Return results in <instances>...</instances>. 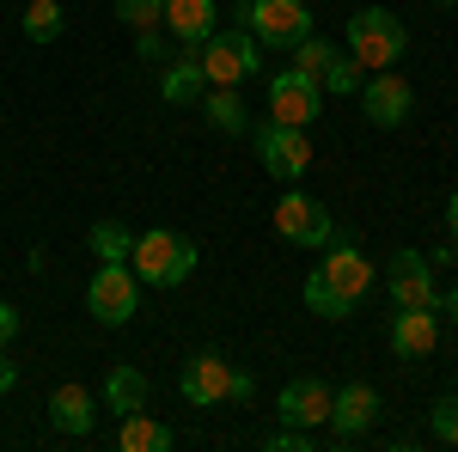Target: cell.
<instances>
[{"instance_id":"obj_1","label":"cell","mask_w":458,"mask_h":452,"mask_svg":"<svg viewBox=\"0 0 458 452\" xmlns=\"http://www.w3.org/2000/svg\"><path fill=\"white\" fill-rule=\"evenodd\" d=\"M330 257L318 263L312 276H306V312L318 318H349L354 312V300L373 287V263L360 257V244H324Z\"/></svg>"},{"instance_id":"obj_2","label":"cell","mask_w":458,"mask_h":452,"mask_svg":"<svg viewBox=\"0 0 458 452\" xmlns=\"http://www.w3.org/2000/svg\"><path fill=\"white\" fill-rule=\"evenodd\" d=\"M129 269L147 281V287H183L196 276V239L190 233H135V251H129Z\"/></svg>"},{"instance_id":"obj_3","label":"cell","mask_w":458,"mask_h":452,"mask_svg":"<svg viewBox=\"0 0 458 452\" xmlns=\"http://www.w3.org/2000/svg\"><path fill=\"white\" fill-rule=\"evenodd\" d=\"M403 49H410V31H403V19L397 13H386V6H360L349 19V55L360 62V68L386 73L403 62Z\"/></svg>"},{"instance_id":"obj_4","label":"cell","mask_w":458,"mask_h":452,"mask_svg":"<svg viewBox=\"0 0 458 452\" xmlns=\"http://www.w3.org/2000/svg\"><path fill=\"white\" fill-rule=\"evenodd\" d=\"M257 49H263V43H257L245 25H226V31L214 25V31L202 37V49H196V62H202V73H208V86H245L250 73L263 68Z\"/></svg>"},{"instance_id":"obj_5","label":"cell","mask_w":458,"mask_h":452,"mask_svg":"<svg viewBox=\"0 0 458 452\" xmlns=\"http://www.w3.org/2000/svg\"><path fill=\"white\" fill-rule=\"evenodd\" d=\"M245 31L263 43V49H293L300 37H312V13L306 0H250L245 13Z\"/></svg>"},{"instance_id":"obj_6","label":"cell","mask_w":458,"mask_h":452,"mask_svg":"<svg viewBox=\"0 0 458 452\" xmlns=\"http://www.w3.org/2000/svg\"><path fill=\"white\" fill-rule=\"evenodd\" d=\"M86 306H92V318L98 324H129V318L141 312V276L129 269V263H98V276H92V287H86Z\"/></svg>"},{"instance_id":"obj_7","label":"cell","mask_w":458,"mask_h":452,"mask_svg":"<svg viewBox=\"0 0 458 452\" xmlns=\"http://www.w3.org/2000/svg\"><path fill=\"white\" fill-rule=\"evenodd\" d=\"M257 159H263V172H276L282 183H300V172L312 166V141L300 123H263L257 129Z\"/></svg>"},{"instance_id":"obj_8","label":"cell","mask_w":458,"mask_h":452,"mask_svg":"<svg viewBox=\"0 0 458 452\" xmlns=\"http://www.w3.org/2000/svg\"><path fill=\"white\" fill-rule=\"evenodd\" d=\"M276 233L293 244H330V233H336V220H330V209L318 202V196H306V190H287L282 202H276Z\"/></svg>"},{"instance_id":"obj_9","label":"cell","mask_w":458,"mask_h":452,"mask_svg":"<svg viewBox=\"0 0 458 452\" xmlns=\"http://www.w3.org/2000/svg\"><path fill=\"white\" fill-rule=\"evenodd\" d=\"M318 110H324V86H318L312 73L282 68L269 80V116H276V123H300V129H306Z\"/></svg>"},{"instance_id":"obj_10","label":"cell","mask_w":458,"mask_h":452,"mask_svg":"<svg viewBox=\"0 0 458 452\" xmlns=\"http://www.w3.org/2000/svg\"><path fill=\"white\" fill-rule=\"evenodd\" d=\"M354 98H360V110H367V123H373V129H397V123L410 116V105H416L410 80H403L397 68H386V73H367V86H360Z\"/></svg>"},{"instance_id":"obj_11","label":"cell","mask_w":458,"mask_h":452,"mask_svg":"<svg viewBox=\"0 0 458 452\" xmlns=\"http://www.w3.org/2000/svg\"><path fill=\"white\" fill-rule=\"evenodd\" d=\"M226 385H233V361H226V354H214V348H202L196 361H183L177 391H183V404L214 410V404H226Z\"/></svg>"},{"instance_id":"obj_12","label":"cell","mask_w":458,"mask_h":452,"mask_svg":"<svg viewBox=\"0 0 458 452\" xmlns=\"http://www.w3.org/2000/svg\"><path fill=\"white\" fill-rule=\"evenodd\" d=\"M391 306H434V312H440L434 263H428L422 251H397V257H391Z\"/></svg>"},{"instance_id":"obj_13","label":"cell","mask_w":458,"mask_h":452,"mask_svg":"<svg viewBox=\"0 0 458 452\" xmlns=\"http://www.w3.org/2000/svg\"><path fill=\"white\" fill-rule=\"evenodd\" d=\"M373 422H379V391H373V385L354 380L330 397V434H336V447H343V440H360Z\"/></svg>"},{"instance_id":"obj_14","label":"cell","mask_w":458,"mask_h":452,"mask_svg":"<svg viewBox=\"0 0 458 452\" xmlns=\"http://www.w3.org/2000/svg\"><path fill=\"white\" fill-rule=\"evenodd\" d=\"M434 343H440V318H434V306H397V318H391V354L422 361V354H434Z\"/></svg>"},{"instance_id":"obj_15","label":"cell","mask_w":458,"mask_h":452,"mask_svg":"<svg viewBox=\"0 0 458 452\" xmlns=\"http://www.w3.org/2000/svg\"><path fill=\"white\" fill-rule=\"evenodd\" d=\"M330 397H336V391L324 380H287L276 410H282V422H293V428H318V422H330Z\"/></svg>"},{"instance_id":"obj_16","label":"cell","mask_w":458,"mask_h":452,"mask_svg":"<svg viewBox=\"0 0 458 452\" xmlns=\"http://www.w3.org/2000/svg\"><path fill=\"white\" fill-rule=\"evenodd\" d=\"M49 422L80 440V434L98 428V397H92L86 385H55V391H49Z\"/></svg>"},{"instance_id":"obj_17","label":"cell","mask_w":458,"mask_h":452,"mask_svg":"<svg viewBox=\"0 0 458 452\" xmlns=\"http://www.w3.org/2000/svg\"><path fill=\"white\" fill-rule=\"evenodd\" d=\"M165 31L183 49H202V37L214 31V0H165Z\"/></svg>"},{"instance_id":"obj_18","label":"cell","mask_w":458,"mask_h":452,"mask_svg":"<svg viewBox=\"0 0 458 452\" xmlns=\"http://www.w3.org/2000/svg\"><path fill=\"white\" fill-rule=\"evenodd\" d=\"M202 92H208V73L196 62V49L177 55V62H165V73H159V98H165V105H196Z\"/></svg>"},{"instance_id":"obj_19","label":"cell","mask_w":458,"mask_h":452,"mask_svg":"<svg viewBox=\"0 0 458 452\" xmlns=\"http://www.w3.org/2000/svg\"><path fill=\"white\" fill-rule=\"evenodd\" d=\"M116 447L123 452H172L177 434L165 428V422H153L147 410H135V416H123V434H116Z\"/></svg>"},{"instance_id":"obj_20","label":"cell","mask_w":458,"mask_h":452,"mask_svg":"<svg viewBox=\"0 0 458 452\" xmlns=\"http://www.w3.org/2000/svg\"><path fill=\"white\" fill-rule=\"evenodd\" d=\"M105 410H116V416H135V410H147V373H141V367H110V380H105Z\"/></svg>"},{"instance_id":"obj_21","label":"cell","mask_w":458,"mask_h":452,"mask_svg":"<svg viewBox=\"0 0 458 452\" xmlns=\"http://www.w3.org/2000/svg\"><path fill=\"white\" fill-rule=\"evenodd\" d=\"M202 110H208V123L220 135H245V98H239V86H208L202 92Z\"/></svg>"},{"instance_id":"obj_22","label":"cell","mask_w":458,"mask_h":452,"mask_svg":"<svg viewBox=\"0 0 458 452\" xmlns=\"http://www.w3.org/2000/svg\"><path fill=\"white\" fill-rule=\"evenodd\" d=\"M86 244H92V257H98V263H129V251H135V233H129L123 220H98V226L86 233Z\"/></svg>"},{"instance_id":"obj_23","label":"cell","mask_w":458,"mask_h":452,"mask_svg":"<svg viewBox=\"0 0 458 452\" xmlns=\"http://www.w3.org/2000/svg\"><path fill=\"white\" fill-rule=\"evenodd\" d=\"M318 86H324V92H336V98H354V92L367 86V68H360L354 55H343V49H336V55H330V68L318 73Z\"/></svg>"},{"instance_id":"obj_24","label":"cell","mask_w":458,"mask_h":452,"mask_svg":"<svg viewBox=\"0 0 458 452\" xmlns=\"http://www.w3.org/2000/svg\"><path fill=\"white\" fill-rule=\"evenodd\" d=\"M62 25H68V19H62V0H31V6H25V37H31V43H55Z\"/></svg>"},{"instance_id":"obj_25","label":"cell","mask_w":458,"mask_h":452,"mask_svg":"<svg viewBox=\"0 0 458 452\" xmlns=\"http://www.w3.org/2000/svg\"><path fill=\"white\" fill-rule=\"evenodd\" d=\"M116 19L129 31H153V25H165V0H116Z\"/></svg>"},{"instance_id":"obj_26","label":"cell","mask_w":458,"mask_h":452,"mask_svg":"<svg viewBox=\"0 0 458 452\" xmlns=\"http://www.w3.org/2000/svg\"><path fill=\"white\" fill-rule=\"evenodd\" d=\"M287 55H293V68H300V73H312V80H318V73L330 68V55H336V49H330V43L312 31V37H300V43H293Z\"/></svg>"},{"instance_id":"obj_27","label":"cell","mask_w":458,"mask_h":452,"mask_svg":"<svg viewBox=\"0 0 458 452\" xmlns=\"http://www.w3.org/2000/svg\"><path fill=\"white\" fill-rule=\"evenodd\" d=\"M428 428H434V440H440V447H458V391H446V397L434 404Z\"/></svg>"},{"instance_id":"obj_28","label":"cell","mask_w":458,"mask_h":452,"mask_svg":"<svg viewBox=\"0 0 458 452\" xmlns=\"http://www.w3.org/2000/svg\"><path fill=\"white\" fill-rule=\"evenodd\" d=\"M269 447L276 452H312L318 440H312V428H293V422H287L282 434H269Z\"/></svg>"},{"instance_id":"obj_29","label":"cell","mask_w":458,"mask_h":452,"mask_svg":"<svg viewBox=\"0 0 458 452\" xmlns=\"http://www.w3.org/2000/svg\"><path fill=\"white\" fill-rule=\"evenodd\" d=\"M135 55H141V62H159V55H165V37H159V25H153V31H135Z\"/></svg>"},{"instance_id":"obj_30","label":"cell","mask_w":458,"mask_h":452,"mask_svg":"<svg viewBox=\"0 0 458 452\" xmlns=\"http://www.w3.org/2000/svg\"><path fill=\"white\" fill-rule=\"evenodd\" d=\"M250 391H257V380L233 367V385H226V404H250Z\"/></svg>"},{"instance_id":"obj_31","label":"cell","mask_w":458,"mask_h":452,"mask_svg":"<svg viewBox=\"0 0 458 452\" xmlns=\"http://www.w3.org/2000/svg\"><path fill=\"white\" fill-rule=\"evenodd\" d=\"M13 337H19V306H6V300H0V348L13 343Z\"/></svg>"},{"instance_id":"obj_32","label":"cell","mask_w":458,"mask_h":452,"mask_svg":"<svg viewBox=\"0 0 458 452\" xmlns=\"http://www.w3.org/2000/svg\"><path fill=\"white\" fill-rule=\"evenodd\" d=\"M13 385H19V367H13V361H6V348H0V397H6Z\"/></svg>"},{"instance_id":"obj_33","label":"cell","mask_w":458,"mask_h":452,"mask_svg":"<svg viewBox=\"0 0 458 452\" xmlns=\"http://www.w3.org/2000/svg\"><path fill=\"white\" fill-rule=\"evenodd\" d=\"M446 233L458 239V190H453V202H446Z\"/></svg>"},{"instance_id":"obj_34","label":"cell","mask_w":458,"mask_h":452,"mask_svg":"<svg viewBox=\"0 0 458 452\" xmlns=\"http://www.w3.org/2000/svg\"><path fill=\"white\" fill-rule=\"evenodd\" d=\"M440 312H446V318H453V324H458V287H453V294H446V300H440Z\"/></svg>"},{"instance_id":"obj_35","label":"cell","mask_w":458,"mask_h":452,"mask_svg":"<svg viewBox=\"0 0 458 452\" xmlns=\"http://www.w3.org/2000/svg\"><path fill=\"white\" fill-rule=\"evenodd\" d=\"M245 6H250V0H239V13H245Z\"/></svg>"}]
</instances>
